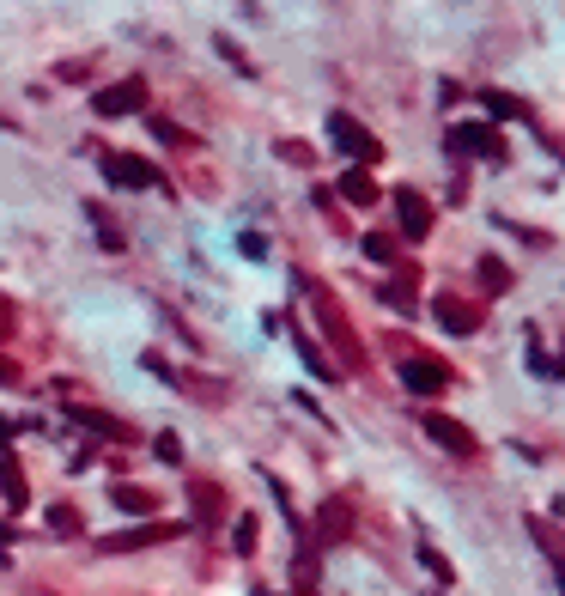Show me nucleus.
<instances>
[{
	"label": "nucleus",
	"mask_w": 565,
	"mask_h": 596,
	"mask_svg": "<svg viewBox=\"0 0 565 596\" xmlns=\"http://www.w3.org/2000/svg\"><path fill=\"white\" fill-rule=\"evenodd\" d=\"M329 134H335V146H341V153H347V159H359V165H377V159H383L377 134H371L365 122H353L347 110H335V116H329Z\"/></svg>",
	"instance_id": "nucleus-4"
},
{
	"label": "nucleus",
	"mask_w": 565,
	"mask_h": 596,
	"mask_svg": "<svg viewBox=\"0 0 565 596\" xmlns=\"http://www.w3.org/2000/svg\"><path fill=\"white\" fill-rule=\"evenodd\" d=\"M304 292H310V305H316V317H322V329H329V341H335V353H341V365H353V371H359V365H365V347H359V335H353V323H347V311L335 305V292H329V286H316V280H310Z\"/></svg>",
	"instance_id": "nucleus-1"
},
{
	"label": "nucleus",
	"mask_w": 565,
	"mask_h": 596,
	"mask_svg": "<svg viewBox=\"0 0 565 596\" xmlns=\"http://www.w3.org/2000/svg\"><path fill=\"white\" fill-rule=\"evenodd\" d=\"M256 596H268V590H256Z\"/></svg>",
	"instance_id": "nucleus-28"
},
{
	"label": "nucleus",
	"mask_w": 565,
	"mask_h": 596,
	"mask_svg": "<svg viewBox=\"0 0 565 596\" xmlns=\"http://www.w3.org/2000/svg\"><path fill=\"white\" fill-rule=\"evenodd\" d=\"M298 359H304V365L316 371V378H335V365H329V359L316 353V341H310V335H298Z\"/></svg>",
	"instance_id": "nucleus-17"
},
{
	"label": "nucleus",
	"mask_w": 565,
	"mask_h": 596,
	"mask_svg": "<svg viewBox=\"0 0 565 596\" xmlns=\"http://www.w3.org/2000/svg\"><path fill=\"white\" fill-rule=\"evenodd\" d=\"M359 244H365L371 262H401V244H395L389 232H371V238H359Z\"/></svg>",
	"instance_id": "nucleus-16"
},
{
	"label": "nucleus",
	"mask_w": 565,
	"mask_h": 596,
	"mask_svg": "<svg viewBox=\"0 0 565 596\" xmlns=\"http://www.w3.org/2000/svg\"><path fill=\"white\" fill-rule=\"evenodd\" d=\"M395 219H401V232H408L414 244L432 232V207H426V195H414V189H395Z\"/></svg>",
	"instance_id": "nucleus-7"
},
{
	"label": "nucleus",
	"mask_w": 565,
	"mask_h": 596,
	"mask_svg": "<svg viewBox=\"0 0 565 596\" xmlns=\"http://www.w3.org/2000/svg\"><path fill=\"white\" fill-rule=\"evenodd\" d=\"M158 457H165V463H183V444H177V438L165 432V438H158Z\"/></svg>",
	"instance_id": "nucleus-23"
},
{
	"label": "nucleus",
	"mask_w": 565,
	"mask_h": 596,
	"mask_svg": "<svg viewBox=\"0 0 565 596\" xmlns=\"http://www.w3.org/2000/svg\"><path fill=\"white\" fill-rule=\"evenodd\" d=\"M237 548H244V554L256 548V517H244V524H237Z\"/></svg>",
	"instance_id": "nucleus-24"
},
{
	"label": "nucleus",
	"mask_w": 565,
	"mask_h": 596,
	"mask_svg": "<svg viewBox=\"0 0 565 596\" xmlns=\"http://www.w3.org/2000/svg\"><path fill=\"white\" fill-rule=\"evenodd\" d=\"M316 530H322V542H347V536H353V511H347L341 499H329V505L316 511Z\"/></svg>",
	"instance_id": "nucleus-10"
},
{
	"label": "nucleus",
	"mask_w": 565,
	"mask_h": 596,
	"mask_svg": "<svg viewBox=\"0 0 565 596\" xmlns=\"http://www.w3.org/2000/svg\"><path fill=\"white\" fill-rule=\"evenodd\" d=\"M426 432L444 444V451H456V457H474V451H480V444L468 438V426H462V420H450V414H426Z\"/></svg>",
	"instance_id": "nucleus-9"
},
{
	"label": "nucleus",
	"mask_w": 565,
	"mask_h": 596,
	"mask_svg": "<svg viewBox=\"0 0 565 596\" xmlns=\"http://www.w3.org/2000/svg\"><path fill=\"white\" fill-rule=\"evenodd\" d=\"M480 280H487V286H511V268L487 256V262H480Z\"/></svg>",
	"instance_id": "nucleus-21"
},
{
	"label": "nucleus",
	"mask_w": 565,
	"mask_h": 596,
	"mask_svg": "<svg viewBox=\"0 0 565 596\" xmlns=\"http://www.w3.org/2000/svg\"><path fill=\"white\" fill-rule=\"evenodd\" d=\"M13 378H19V365H13L7 353H0V384H13Z\"/></svg>",
	"instance_id": "nucleus-27"
},
{
	"label": "nucleus",
	"mask_w": 565,
	"mask_h": 596,
	"mask_svg": "<svg viewBox=\"0 0 565 596\" xmlns=\"http://www.w3.org/2000/svg\"><path fill=\"white\" fill-rule=\"evenodd\" d=\"M0 499H7L13 511H25V499H31V493H25V475H19L13 463H0Z\"/></svg>",
	"instance_id": "nucleus-14"
},
{
	"label": "nucleus",
	"mask_w": 565,
	"mask_h": 596,
	"mask_svg": "<svg viewBox=\"0 0 565 596\" xmlns=\"http://www.w3.org/2000/svg\"><path fill=\"white\" fill-rule=\"evenodd\" d=\"M487 110H493V116H523V122H529V104L511 98V92H487Z\"/></svg>",
	"instance_id": "nucleus-18"
},
{
	"label": "nucleus",
	"mask_w": 565,
	"mask_h": 596,
	"mask_svg": "<svg viewBox=\"0 0 565 596\" xmlns=\"http://www.w3.org/2000/svg\"><path fill=\"white\" fill-rule=\"evenodd\" d=\"M195 511H201V517H213V511H225V499H219V487H207V481H201V487H195Z\"/></svg>",
	"instance_id": "nucleus-19"
},
{
	"label": "nucleus",
	"mask_w": 565,
	"mask_h": 596,
	"mask_svg": "<svg viewBox=\"0 0 565 596\" xmlns=\"http://www.w3.org/2000/svg\"><path fill=\"white\" fill-rule=\"evenodd\" d=\"M444 146H450V153H462V159H499V165H505V134L487 128V122H456Z\"/></svg>",
	"instance_id": "nucleus-3"
},
{
	"label": "nucleus",
	"mask_w": 565,
	"mask_h": 596,
	"mask_svg": "<svg viewBox=\"0 0 565 596\" xmlns=\"http://www.w3.org/2000/svg\"><path fill=\"white\" fill-rule=\"evenodd\" d=\"M213 49H219V55H225V61H231V67H237V73H256V67H250V61H244V49H237V43H231V37H213Z\"/></svg>",
	"instance_id": "nucleus-20"
},
{
	"label": "nucleus",
	"mask_w": 565,
	"mask_h": 596,
	"mask_svg": "<svg viewBox=\"0 0 565 596\" xmlns=\"http://www.w3.org/2000/svg\"><path fill=\"white\" fill-rule=\"evenodd\" d=\"M420 560H426V566H432V572H438V578H450V560H444V554H438V548H420Z\"/></svg>",
	"instance_id": "nucleus-25"
},
{
	"label": "nucleus",
	"mask_w": 565,
	"mask_h": 596,
	"mask_svg": "<svg viewBox=\"0 0 565 596\" xmlns=\"http://www.w3.org/2000/svg\"><path fill=\"white\" fill-rule=\"evenodd\" d=\"M280 159H286V165H310V146H298V140H280Z\"/></svg>",
	"instance_id": "nucleus-22"
},
{
	"label": "nucleus",
	"mask_w": 565,
	"mask_h": 596,
	"mask_svg": "<svg viewBox=\"0 0 565 596\" xmlns=\"http://www.w3.org/2000/svg\"><path fill=\"white\" fill-rule=\"evenodd\" d=\"M49 524H55V530H79V517H73L67 505H55V511H49Z\"/></svg>",
	"instance_id": "nucleus-26"
},
{
	"label": "nucleus",
	"mask_w": 565,
	"mask_h": 596,
	"mask_svg": "<svg viewBox=\"0 0 565 596\" xmlns=\"http://www.w3.org/2000/svg\"><path fill=\"white\" fill-rule=\"evenodd\" d=\"M395 371H401V390H414V396H444V390H450V365H444V359L401 353Z\"/></svg>",
	"instance_id": "nucleus-2"
},
{
	"label": "nucleus",
	"mask_w": 565,
	"mask_h": 596,
	"mask_svg": "<svg viewBox=\"0 0 565 596\" xmlns=\"http://www.w3.org/2000/svg\"><path fill=\"white\" fill-rule=\"evenodd\" d=\"M432 317H438L450 335H474V329H480V305H468V298H456V292H444V298H438Z\"/></svg>",
	"instance_id": "nucleus-8"
},
{
	"label": "nucleus",
	"mask_w": 565,
	"mask_h": 596,
	"mask_svg": "<svg viewBox=\"0 0 565 596\" xmlns=\"http://www.w3.org/2000/svg\"><path fill=\"white\" fill-rule=\"evenodd\" d=\"M341 201H353V207H371V201H377V183H371V171H365V165L341 177Z\"/></svg>",
	"instance_id": "nucleus-12"
},
{
	"label": "nucleus",
	"mask_w": 565,
	"mask_h": 596,
	"mask_svg": "<svg viewBox=\"0 0 565 596\" xmlns=\"http://www.w3.org/2000/svg\"><path fill=\"white\" fill-rule=\"evenodd\" d=\"M559 578H565V566H559Z\"/></svg>",
	"instance_id": "nucleus-29"
},
{
	"label": "nucleus",
	"mask_w": 565,
	"mask_h": 596,
	"mask_svg": "<svg viewBox=\"0 0 565 596\" xmlns=\"http://www.w3.org/2000/svg\"><path fill=\"white\" fill-rule=\"evenodd\" d=\"M110 499L122 511H158V493H146V487H110Z\"/></svg>",
	"instance_id": "nucleus-15"
},
{
	"label": "nucleus",
	"mask_w": 565,
	"mask_h": 596,
	"mask_svg": "<svg viewBox=\"0 0 565 596\" xmlns=\"http://www.w3.org/2000/svg\"><path fill=\"white\" fill-rule=\"evenodd\" d=\"M92 110H98V116H134V110H146V80H116V86H104V92L92 98Z\"/></svg>",
	"instance_id": "nucleus-6"
},
{
	"label": "nucleus",
	"mask_w": 565,
	"mask_h": 596,
	"mask_svg": "<svg viewBox=\"0 0 565 596\" xmlns=\"http://www.w3.org/2000/svg\"><path fill=\"white\" fill-rule=\"evenodd\" d=\"M104 177L122 183V189H158V183H165V177H158V165H146V159H134V153H104Z\"/></svg>",
	"instance_id": "nucleus-5"
},
{
	"label": "nucleus",
	"mask_w": 565,
	"mask_h": 596,
	"mask_svg": "<svg viewBox=\"0 0 565 596\" xmlns=\"http://www.w3.org/2000/svg\"><path fill=\"white\" fill-rule=\"evenodd\" d=\"M67 420H79V426H92V432H110V438H128V426H122V420H110L104 408H79V402H73V408H67Z\"/></svg>",
	"instance_id": "nucleus-13"
},
{
	"label": "nucleus",
	"mask_w": 565,
	"mask_h": 596,
	"mask_svg": "<svg viewBox=\"0 0 565 596\" xmlns=\"http://www.w3.org/2000/svg\"><path fill=\"white\" fill-rule=\"evenodd\" d=\"M171 536H183V524H140L128 536H110V548H152V542H171Z\"/></svg>",
	"instance_id": "nucleus-11"
}]
</instances>
